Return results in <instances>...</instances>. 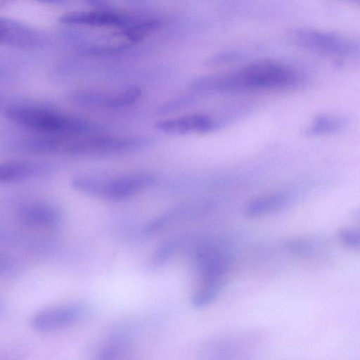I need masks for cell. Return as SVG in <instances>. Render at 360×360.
Instances as JSON below:
<instances>
[{
  "mask_svg": "<svg viewBox=\"0 0 360 360\" xmlns=\"http://www.w3.org/2000/svg\"><path fill=\"white\" fill-rule=\"evenodd\" d=\"M299 75L288 65L271 60L251 63L239 70L219 75L222 92L257 89H281L295 86Z\"/></svg>",
  "mask_w": 360,
  "mask_h": 360,
  "instance_id": "obj_1",
  "label": "cell"
},
{
  "mask_svg": "<svg viewBox=\"0 0 360 360\" xmlns=\"http://www.w3.org/2000/svg\"><path fill=\"white\" fill-rule=\"evenodd\" d=\"M6 115L17 124L43 134H85L94 129L85 120L37 106L14 105L7 109Z\"/></svg>",
  "mask_w": 360,
  "mask_h": 360,
  "instance_id": "obj_2",
  "label": "cell"
},
{
  "mask_svg": "<svg viewBox=\"0 0 360 360\" xmlns=\"http://www.w3.org/2000/svg\"><path fill=\"white\" fill-rule=\"evenodd\" d=\"M155 176L149 172H138L114 179L77 176L71 185L76 191L96 198L120 200L133 196L153 185Z\"/></svg>",
  "mask_w": 360,
  "mask_h": 360,
  "instance_id": "obj_3",
  "label": "cell"
},
{
  "mask_svg": "<svg viewBox=\"0 0 360 360\" xmlns=\"http://www.w3.org/2000/svg\"><path fill=\"white\" fill-rule=\"evenodd\" d=\"M290 39L300 47L335 56L349 55L356 49L354 43L347 38L313 30H294L290 33Z\"/></svg>",
  "mask_w": 360,
  "mask_h": 360,
  "instance_id": "obj_4",
  "label": "cell"
},
{
  "mask_svg": "<svg viewBox=\"0 0 360 360\" xmlns=\"http://www.w3.org/2000/svg\"><path fill=\"white\" fill-rule=\"evenodd\" d=\"M85 307L76 302L46 307L31 319V326L37 331L52 332L72 326L84 314Z\"/></svg>",
  "mask_w": 360,
  "mask_h": 360,
  "instance_id": "obj_5",
  "label": "cell"
},
{
  "mask_svg": "<svg viewBox=\"0 0 360 360\" xmlns=\"http://www.w3.org/2000/svg\"><path fill=\"white\" fill-rule=\"evenodd\" d=\"M140 20L108 10L75 11L66 13L60 18V22L66 25L122 29L128 27Z\"/></svg>",
  "mask_w": 360,
  "mask_h": 360,
  "instance_id": "obj_6",
  "label": "cell"
},
{
  "mask_svg": "<svg viewBox=\"0 0 360 360\" xmlns=\"http://www.w3.org/2000/svg\"><path fill=\"white\" fill-rule=\"evenodd\" d=\"M42 35L26 24L0 17V46L16 49H33L43 42Z\"/></svg>",
  "mask_w": 360,
  "mask_h": 360,
  "instance_id": "obj_7",
  "label": "cell"
},
{
  "mask_svg": "<svg viewBox=\"0 0 360 360\" xmlns=\"http://www.w3.org/2000/svg\"><path fill=\"white\" fill-rule=\"evenodd\" d=\"M18 218L25 225L45 229H53L60 225L62 214L51 203L44 201L28 202L20 207Z\"/></svg>",
  "mask_w": 360,
  "mask_h": 360,
  "instance_id": "obj_8",
  "label": "cell"
},
{
  "mask_svg": "<svg viewBox=\"0 0 360 360\" xmlns=\"http://www.w3.org/2000/svg\"><path fill=\"white\" fill-rule=\"evenodd\" d=\"M154 128L171 135H186L191 133L210 132L217 127L216 122L208 115L195 113L156 122Z\"/></svg>",
  "mask_w": 360,
  "mask_h": 360,
  "instance_id": "obj_9",
  "label": "cell"
},
{
  "mask_svg": "<svg viewBox=\"0 0 360 360\" xmlns=\"http://www.w3.org/2000/svg\"><path fill=\"white\" fill-rule=\"evenodd\" d=\"M288 198L281 193L266 195L250 202L245 212L248 217H255L280 210L288 204Z\"/></svg>",
  "mask_w": 360,
  "mask_h": 360,
  "instance_id": "obj_10",
  "label": "cell"
},
{
  "mask_svg": "<svg viewBox=\"0 0 360 360\" xmlns=\"http://www.w3.org/2000/svg\"><path fill=\"white\" fill-rule=\"evenodd\" d=\"M37 172V167L25 161H8L0 162V183L22 181L33 176Z\"/></svg>",
  "mask_w": 360,
  "mask_h": 360,
  "instance_id": "obj_11",
  "label": "cell"
},
{
  "mask_svg": "<svg viewBox=\"0 0 360 360\" xmlns=\"http://www.w3.org/2000/svg\"><path fill=\"white\" fill-rule=\"evenodd\" d=\"M160 25V22L156 20L141 19L135 24L123 29L122 34L127 41L136 44L153 33Z\"/></svg>",
  "mask_w": 360,
  "mask_h": 360,
  "instance_id": "obj_12",
  "label": "cell"
},
{
  "mask_svg": "<svg viewBox=\"0 0 360 360\" xmlns=\"http://www.w3.org/2000/svg\"><path fill=\"white\" fill-rule=\"evenodd\" d=\"M111 96L91 90H77L70 94L75 103L94 108H109Z\"/></svg>",
  "mask_w": 360,
  "mask_h": 360,
  "instance_id": "obj_13",
  "label": "cell"
},
{
  "mask_svg": "<svg viewBox=\"0 0 360 360\" xmlns=\"http://www.w3.org/2000/svg\"><path fill=\"white\" fill-rule=\"evenodd\" d=\"M345 124L343 119L338 117L321 115L314 119L306 132L309 135H319L338 131Z\"/></svg>",
  "mask_w": 360,
  "mask_h": 360,
  "instance_id": "obj_14",
  "label": "cell"
},
{
  "mask_svg": "<svg viewBox=\"0 0 360 360\" xmlns=\"http://www.w3.org/2000/svg\"><path fill=\"white\" fill-rule=\"evenodd\" d=\"M223 285L224 283H217L199 286L192 295V304L196 308L207 306L218 297Z\"/></svg>",
  "mask_w": 360,
  "mask_h": 360,
  "instance_id": "obj_15",
  "label": "cell"
},
{
  "mask_svg": "<svg viewBox=\"0 0 360 360\" xmlns=\"http://www.w3.org/2000/svg\"><path fill=\"white\" fill-rule=\"evenodd\" d=\"M142 91L136 86L130 87L124 91L112 96L109 108H120L133 105L141 97Z\"/></svg>",
  "mask_w": 360,
  "mask_h": 360,
  "instance_id": "obj_16",
  "label": "cell"
},
{
  "mask_svg": "<svg viewBox=\"0 0 360 360\" xmlns=\"http://www.w3.org/2000/svg\"><path fill=\"white\" fill-rule=\"evenodd\" d=\"M287 248L295 254L307 255L314 250L315 245L314 241L309 239L300 238L288 242L287 243Z\"/></svg>",
  "mask_w": 360,
  "mask_h": 360,
  "instance_id": "obj_17",
  "label": "cell"
},
{
  "mask_svg": "<svg viewBox=\"0 0 360 360\" xmlns=\"http://www.w3.org/2000/svg\"><path fill=\"white\" fill-rule=\"evenodd\" d=\"M340 240L347 248L358 249L360 245V234L359 231L353 229H342L338 232Z\"/></svg>",
  "mask_w": 360,
  "mask_h": 360,
  "instance_id": "obj_18",
  "label": "cell"
},
{
  "mask_svg": "<svg viewBox=\"0 0 360 360\" xmlns=\"http://www.w3.org/2000/svg\"><path fill=\"white\" fill-rule=\"evenodd\" d=\"M190 99L191 98L188 96H181L165 103L158 109V113L167 114L178 110L188 104Z\"/></svg>",
  "mask_w": 360,
  "mask_h": 360,
  "instance_id": "obj_19",
  "label": "cell"
},
{
  "mask_svg": "<svg viewBox=\"0 0 360 360\" xmlns=\"http://www.w3.org/2000/svg\"><path fill=\"white\" fill-rule=\"evenodd\" d=\"M11 268L10 259L5 255L0 254V275L6 273Z\"/></svg>",
  "mask_w": 360,
  "mask_h": 360,
  "instance_id": "obj_20",
  "label": "cell"
},
{
  "mask_svg": "<svg viewBox=\"0 0 360 360\" xmlns=\"http://www.w3.org/2000/svg\"><path fill=\"white\" fill-rule=\"evenodd\" d=\"M39 1H42L44 2H48V3H53V4H60V3H62L63 1H64L65 0H39Z\"/></svg>",
  "mask_w": 360,
  "mask_h": 360,
  "instance_id": "obj_21",
  "label": "cell"
},
{
  "mask_svg": "<svg viewBox=\"0 0 360 360\" xmlns=\"http://www.w3.org/2000/svg\"><path fill=\"white\" fill-rule=\"evenodd\" d=\"M1 310H2V307H1V305L0 304V313H1Z\"/></svg>",
  "mask_w": 360,
  "mask_h": 360,
  "instance_id": "obj_22",
  "label": "cell"
}]
</instances>
